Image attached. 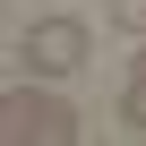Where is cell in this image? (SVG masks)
<instances>
[{"mask_svg": "<svg viewBox=\"0 0 146 146\" xmlns=\"http://www.w3.org/2000/svg\"><path fill=\"white\" fill-rule=\"evenodd\" d=\"M9 52H17V69H26V78H78V69H86V52H95V26H86V17H35Z\"/></svg>", "mask_w": 146, "mask_h": 146, "instance_id": "1", "label": "cell"}, {"mask_svg": "<svg viewBox=\"0 0 146 146\" xmlns=\"http://www.w3.org/2000/svg\"><path fill=\"white\" fill-rule=\"evenodd\" d=\"M0 137H9V146H78V137H86V120H78V103L17 86L9 103H0Z\"/></svg>", "mask_w": 146, "mask_h": 146, "instance_id": "2", "label": "cell"}, {"mask_svg": "<svg viewBox=\"0 0 146 146\" xmlns=\"http://www.w3.org/2000/svg\"><path fill=\"white\" fill-rule=\"evenodd\" d=\"M112 120H120L129 137H146V86H137V78H129V95H120V112H112Z\"/></svg>", "mask_w": 146, "mask_h": 146, "instance_id": "3", "label": "cell"}, {"mask_svg": "<svg viewBox=\"0 0 146 146\" xmlns=\"http://www.w3.org/2000/svg\"><path fill=\"white\" fill-rule=\"evenodd\" d=\"M103 17H112V26H129V35H146V0H103Z\"/></svg>", "mask_w": 146, "mask_h": 146, "instance_id": "4", "label": "cell"}, {"mask_svg": "<svg viewBox=\"0 0 146 146\" xmlns=\"http://www.w3.org/2000/svg\"><path fill=\"white\" fill-rule=\"evenodd\" d=\"M129 78H137V86H146V52H137V60H129Z\"/></svg>", "mask_w": 146, "mask_h": 146, "instance_id": "5", "label": "cell"}]
</instances>
